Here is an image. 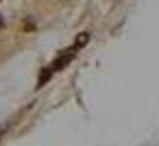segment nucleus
Segmentation results:
<instances>
[{
  "mask_svg": "<svg viewBox=\"0 0 159 146\" xmlns=\"http://www.w3.org/2000/svg\"><path fill=\"white\" fill-rule=\"evenodd\" d=\"M87 37H89V33H83V35L79 37V42H76V46H72V48H68V50H66V52H63L61 57H57V59H55V61H52V63H50V66H48V68H46L44 72H42V76H39V83H37V87H42V85H46V81H48V79H50V76H52V74H55L57 70H61L63 66H68V63H70V61L74 59V55H76V50H79V48H81V46H83L85 42H87Z\"/></svg>",
  "mask_w": 159,
  "mask_h": 146,
  "instance_id": "f257e3e1",
  "label": "nucleus"
},
{
  "mask_svg": "<svg viewBox=\"0 0 159 146\" xmlns=\"http://www.w3.org/2000/svg\"><path fill=\"white\" fill-rule=\"evenodd\" d=\"M0 26H2V18H0Z\"/></svg>",
  "mask_w": 159,
  "mask_h": 146,
  "instance_id": "f03ea898",
  "label": "nucleus"
}]
</instances>
